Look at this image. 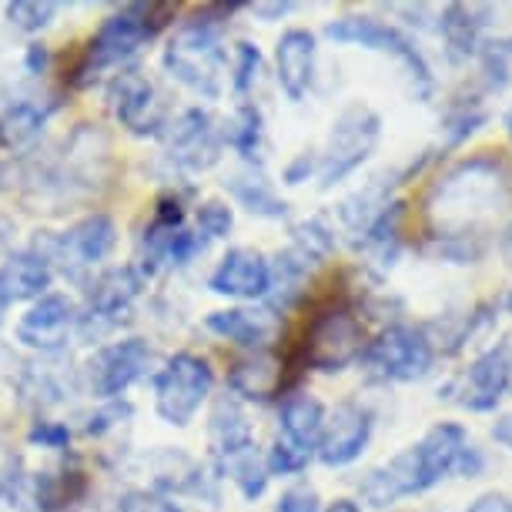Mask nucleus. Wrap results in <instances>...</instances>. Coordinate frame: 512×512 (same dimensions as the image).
<instances>
[{"mask_svg":"<svg viewBox=\"0 0 512 512\" xmlns=\"http://www.w3.org/2000/svg\"><path fill=\"white\" fill-rule=\"evenodd\" d=\"M486 121V111L479 108V101H469V104H456L446 118V134H449V144H462L469 138L472 131H479V124Z\"/></svg>","mask_w":512,"mask_h":512,"instance_id":"nucleus-40","label":"nucleus"},{"mask_svg":"<svg viewBox=\"0 0 512 512\" xmlns=\"http://www.w3.org/2000/svg\"><path fill=\"white\" fill-rule=\"evenodd\" d=\"M509 389H512V349L509 345H496V349L482 352L469 365V372L459 375L449 385L446 399L469 412H489L496 409Z\"/></svg>","mask_w":512,"mask_h":512,"instance_id":"nucleus-14","label":"nucleus"},{"mask_svg":"<svg viewBox=\"0 0 512 512\" xmlns=\"http://www.w3.org/2000/svg\"><path fill=\"white\" fill-rule=\"evenodd\" d=\"M164 158L181 175H205L221 161L225 141H221L218 121L205 108H185L164 128Z\"/></svg>","mask_w":512,"mask_h":512,"instance_id":"nucleus-11","label":"nucleus"},{"mask_svg":"<svg viewBox=\"0 0 512 512\" xmlns=\"http://www.w3.org/2000/svg\"><path fill=\"white\" fill-rule=\"evenodd\" d=\"M318 171V158H315V151H302L298 158H292L285 164V171H282V181L285 185H292V188H298V185H305L308 178H312Z\"/></svg>","mask_w":512,"mask_h":512,"instance_id":"nucleus-45","label":"nucleus"},{"mask_svg":"<svg viewBox=\"0 0 512 512\" xmlns=\"http://www.w3.org/2000/svg\"><path fill=\"white\" fill-rule=\"evenodd\" d=\"M365 369H372L379 379L389 382H415L425 379L436 365V345L429 335L409 325H389L379 338L365 342L359 359Z\"/></svg>","mask_w":512,"mask_h":512,"instance_id":"nucleus-10","label":"nucleus"},{"mask_svg":"<svg viewBox=\"0 0 512 512\" xmlns=\"http://www.w3.org/2000/svg\"><path fill=\"white\" fill-rule=\"evenodd\" d=\"M509 308H512V295H509Z\"/></svg>","mask_w":512,"mask_h":512,"instance_id":"nucleus-55","label":"nucleus"},{"mask_svg":"<svg viewBox=\"0 0 512 512\" xmlns=\"http://www.w3.org/2000/svg\"><path fill=\"white\" fill-rule=\"evenodd\" d=\"M154 365V349L144 338H121L101 345L84 365L88 392L101 402H118L131 385H138Z\"/></svg>","mask_w":512,"mask_h":512,"instance_id":"nucleus-12","label":"nucleus"},{"mask_svg":"<svg viewBox=\"0 0 512 512\" xmlns=\"http://www.w3.org/2000/svg\"><path fill=\"white\" fill-rule=\"evenodd\" d=\"M292 11H295L292 0H275V4H255V7H251V14H255L258 21H265V24H272V21H278V17H285Z\"/></svg>","mask_w":512,"mask_h":512,"instance_id":"nucleus-47","label":"nucleus"},{"mask_svg":"<svg viewBox=\"0 0 512 512\" xmlns=\"http://www.w3.org/2000/svg\"><path fill=\"white\" fill-rule=\"evenodd\" d=\"M365 352V325L359 312L345 302H328L308 318L298 365L318 372H342L345 365L362 359Z\"/></svg>","mask_w":512,"mask_h":512,"instance_id":"nucleus-4","label":"nucleus"},{"mask_svg":"<svg viewBox=\"0 0 512 512\" xmlns=\"http://www.w3.org/2000/svg\"><path fill=\"white\" fill-rule=\"evenodd\" d=\"M466 512H512V499L506 492H486V496H479Z\"/></svg>","mask_w":512,"mask_h":512,"instance_id":"nucleus-46","label":"nucleus"},{"mask_svg":"<svg viewBox=\"0 0 512 512\" xmlns=\"http://www.w3.org/2000/svg\"><path fill=\"white\" fill-rule=\"evenodd\" d=\"M221 141H225V148L235 151L248 168H258V164H262V144H265V118H262V111H258V104L241 101L238 111L231 114L225 121V128H221Z\"/></svg>","mask_w":512,"mask_h":512,"instance_id":"nucleus-30","label":"nucleus"},{"mask_svg":"<svg viewBox=\"0 0 512 512\" xmlns=\"http://www.w3.org/2000/svg\"><path fill=\"white\" fill-rule=\"evenodd\" d=\"M228 389L235 399H272L285 389V362L268 352H251L228 369Z\"/></svg>","mask_w":512,"mask_h":512,"instance_id":"nucleus-22","label":"nucleus"},{"mask_svg":"<svg viewBox=\"0 0 512 512\" xmlns=\"http://www.w3.org/2000/svg\"><path fill=\"white\" fill-rule=\"evenodd\" d=\"M111 512H185L175 499L161 496L154 489H131L114 502Z\"/></svg>","mask_w":512,"mask_h":512,"instance_id":"nucleus-39","label":"nucleus"},{"mask_svg":"<svg viewBox=\"0 0 512 512\" xmlns=\"http://www.w3.org/2000/svg\"><path fill=\"white\" fill-rule=\"evenodd\" d=\"M205 328L218 338H228L245 349H258L275 335V318L272 312H248V308H221L205 318Z\"/></svg>","mask_w":512,"mask_h":512,"instance_id":"nucleus-27","label":"nucleus"},{"mask_svg":"<svg viewBox=\"0 0 512 512\" xmlns=\"http://www.w3.org/2000/svg\"><path fill=\"white\" fill-rule=\"evenodd\" d=\"M57 111L54 98H34V94H21L0 104V148L21 151L34 144L44 134L47 121Z\"/></svg>","mask_w":512,"mask_h":512,"instance_id":"nucleus-20","label":"nucleus"},{"mask_svg":"<svg viewBox=\"0 0 512 512\" xmlns=\"http://www.w3.org/2000/svg\"><path fill=\"white\" fill-rule=\"evenodd\" d=\"M47 61H51V54H47L44 44H31V47H27V74H44Z\"/></svg>","mask_w":512,"mask_h":512,"instance_id":"nucleus-48","label":"nucleus"},{"mask_svg":"<svg viewBox=\"0 0 512 512\" xmlns=\"http://www.w3.org/2000/svg\"><path fill=\"white\" fill-rule=\"evenodd\" d=\"M322 512H362L359 502H352V499H335L332 506L322 509Z\"/></svg>","mask_w":512,"mask_h":512,"instance_id":"nucleus-51","label":"nucleus"},{"mask_svg":"<svg viewBox=\"0 0 512 512\" xmlns=\"http://www.w3.org/2000/svg\"><path fill=\"white\" fill-rule=\"evenodd\" d=\"M292 248L305 258L308 265H318L335 251V231L328 228L322 218L298 221V225L292 228Z\"/></svg>","mask_w":512,"mask_h":512,"instance_id":"nucleus-32","label":"nucleus"},{"mask_svg":"<svg viewBox=\"0 0 512 512\" xmlns=\"http://www.w3.org/2000/svg\"><path fill=\"white\" fill-rule=\"evenodd\" d=\"M512 201V168L506 158L479 151L459 161L436 181L429 195V215L439 238H476L479 225L496 218Z\"/></svg>","mask_w":512,"mask_h":512,"instance_id":"nucleus-1","label":"nucleus"},{"mask_svg":"<svg viewBox=\"0 0 512 512\" xmlns=\"http://www.w3.org/2000/svg\"><path fill=\"white\" fill-rule=\"evenodd\" d=\"M57 11H61V4H54V0H14L4 7V17L21 34H41L54 24Z\"/></svg>","mask_w":512,"mask_h":512,"instance_id":"nucleus-34","label":"nucleus"},{"mask_svg":"<svg viewBox=\"0 0 512 512\" xmlns=\"http://www.w3.org/2000/svg\"><path fill=\"white\" fill-rule=\"evenodd\" d=\"M211 389H215L211 362L195 352H178L154 375V412L161 415V422L185 429V425L195 422Z\"/></svg>","mask_w":512,"mask_h":512,"instance_id":"nucleus-7","label":"nucleus"},{"mask_svg":"<svg viewBox=\"0 0 512 512\" xmlns=\"http://www.w3.org/2000/svg\"><path fill=\"white\" fill-rule=\"evenodd\" d=\"M506 128H509V138H512V108H509V114H506Z\"/></svg>","mask_w":512,"mask_h":512,"instance_id":"nucleus-53","label":"nucleus"},{"mask_svg":"<svg viewBox=\"0 0 512 512\" xmlns=\"http://www.w3.org/2000/svg\"><path fill=\"white\" fill-rule=\"evenodd\" d=\"M114 248H118V225L104 211H91V215L74 221L61 235L44 231V238L37 241V251L51 262V268L61 265L67 275H81L88 268H98L101 262H108Z\"/></svg>","mask_w":512,"mask_h":512,"instance_id":"nucleus-9","label":"nucleus"},{"mask_svg":"<svg viewBox=\"0 0 512 512\" xmlns=\"http://www.w3.org/2000/svg\"><path fill=\"white\" fill-rule=\"evenodd\" d=\"M221 472L235 482V489L245 496L248 502L262 499L265 489H268V466H265V456L258 452V446H251L245 452H238V456H231L221 462Z\"/></svg>","mask_w":512,"mask_h":512,"instance_id":"nucleus-31","label":"nucleus"},{"mask_svg":"<svg viewBox=\"0 0 512 512\" xmlns=\"http://www.w3.org/2000/svg\"><path fill=\"white\" fill-rule=\"evenodd\" d=\"M108 108L134 138H161L171 124L164 98L151 84V77L134 67H124L108 81Z\"/></svg>","mask_w":512,"mask_h":512,"instance_id":"nucleus-13","label":"nucleus"},{"mask_svg":"<svg viewBox=\"0 0 512 512\" xmlns=\"http://www.w3.org/2000/svg\"><path fill=\"white\" fill-rule=\"evenodd\" d=\"M171 17H175V7L171 4H128L121 11H114L111 17H104L98 34L84 47V57L74 67L71 81L77 88H84V84H91L104 71H114V67L124 71V64L141 47H148L171 24Z\"/></svg>","mask_w":512,"mask_h":512,"instance_id":"nucleus-3","label":"nucleus"},{"mask_svg":"<svg viewBox=\"0 0 512 512\" xmlns=\"http://www.w3.org/2000/svg\"><path fill=\"white\" fill-rule=\"evenodd\" d=\"M88 492V476L81 469H47L27 476L24 496L34 502L37 512H67Z\"/></svg>","mask_w":512,"mask_h":512,"instance_id":"nucleus-24","label":"nucleus"},{"mask_svg":"<svg viewBox=\"0 0 512 512\" xmlns=\"http://www.w3.org/2000/svg\"><path fill=\"white\" fill-rule=\"evenodd\" d=\"M154 486L164 489L161 496H211L215 499V489H211V476L201 469V462H195L185 452H161L158 462H154Z\"/></svg>","mask_w":512,"mask_h":512,"instance_id":"nucleus-26","label":"nucleus"},{"mask_svg":"<svg viewBox=\"0 0 512 512\" xmlns=\"http://www.w3.org/2000/svg\"><path fill=\"white\" fill-rule=\"evenodd\" d=\"M325 37L335 44L365 47V51H379V54L395 57V61L405 67V74H409L412 91L419 101H429L432 91H436V81H432V71H429V64H425V57L419 54V47H415L399 27L379 21V17H369V14L335 17L332 24H325Z\"/></svg>","mask_w":512,"mask_h":512,"instance_id":"nucleus-5","label":"nucleus"},{"mask_svg":"<svg viewBox=\"0 0 512 512\" xmlns=\"http://www.w3.org/2000/svg\"><path fill=\"white\" fill-rule=\"evenodd\" d=\"M382 138V118L369 104L355 101L335 118L322 154H318V181L322 188L342 185L345 178L362 168Z\"/></svg>","mask_w":512,"mask_h":512,"instance_id":"nucleus-6","label":"nucleus"},{"mask_svg":"<svg viewBox=\"0 0 512 512\" xmlns=\"http://www.w3.org/2000/svg\"><path fill=\"white\" fill-rule=\"evenodd\" d=\"M31 446H41V449H67L71 446V425L64 422H54V419H37L27 432Z\"/></svg>","mask_w":512,"mask_h":512,"instance_id":"nucleus-42","label":"nucleus"},{"mask_svg":"<svg viewBox=\"0 0 512 512\" xmlns=\"http://www.w3.org/2000/svg\"><path fill=\"white\" fill-rule=\"evenodd\" d=\"M225 188L231 201H235L238 208H245L248 215L265 218V221H282L288 215V205L278 198V191L268 185L258 168H245V171H238V175H231L225 181Z\"/></svg>","mask_w":512,"mask_h":512,"instance_id":"nucleus-28","label":"nucleus"},{"mask_svg":"<svg viewBox=\"0 0 512 512\" xmlns=\"http://www.w3.org/2000/svg\"><path fill=\"white\" fill-rule=\"evenodd\" d=\"M208 446H211V456L221 466L225 459L238 456L255 446V436H251V422L241 402L235 395H221L211 409V419H208Z\"/></svg>","mask_w":512,"mask_h":512,"instance_id":"nucleus-23","label":"nucleus"},{"mask_svg":"<svg viewBox=\"0 0 512 512\" xmlns=\"http://www.w3.org/2000/svg\"><path fill=\"white\" fill-rule=\"evenodd\" d=\"M258 77H262V51H258V44H251V41H238L235 54H231V67H228L231 91H235L241 101H248V94L255 91Z\"/></svg>","mask_w":512,"mask_h":512,"instance_id":"nucleus-33","label":"nucleus"},{"mask_svg":"<svg viewBox=\"0 0 512 512\" xmlns=\"http://www.w3.org/2000/svg\"><path fill=\"white\" fill-rule=\"evenodd\" d=\"M124 419H131V405L128 402H108L98 415H91L88 436H104V432L124 425Z\"/></svg>","mask_w":512,"mask_h":512,"instance_id":"nucleus-43","label":"nucleus"},{"mask_svg":"<svg viewBox=\"0 0 512 512\" xmlns=\"http://www.w3.org/2000/svg\"><path fill=\"white\" fill-rule=\"evenodd\" d=\"M315 57H318L315 34L305 31V27H292V31H285L282 37H278L275 77H278V88L285 91L288 101H302L305 94L312 91Z\"/></svg>","mask_w":512,"mask_h":512,"instance_id":"nucleus-18","label":"nucleus"},{"mask_svg":"<svg viewBox=\"0 0 512 512\" xmlns=\"http://www.w3.org/2000/svg\"><path fill=\"white\" fill-rule=\"evenodd\" d=\"M492 7L482 4H449L439 17V34L446 41V51L452 61H469L479 51L482 27L489 24Z\"/></svg>","mask_w":512,"mask_h":512,"instance_id":"nucleus-25","label":"nucleus"},{"mask_svg":"<svg viewBox=\"0 0 512 512\" xmlns=\"http://www.w3.org/2000/svg\"><path fill=\"white\" fill-rule=\"evenodd\" d=\"M482 74L489 81V91H502L512 74V44L496 41L482 47Z\"/></svg>","mask_w":512,"mask_h":512,"instance_id":"nucleus-38","label":"nucleus"},{"mask_svg":"<svg viewBox=\"0 0 512 512\" xmlns=\"http://www.w3.org/2000/svg\"><path fill=\"white\" fill-rule=\"evenodd\" d=\"M372 429H375V415L369 405H362V402L335 405V412L325 415V432H322V442H318L315 456L332 469L352 466V462L369 449Z\"/></svg>","mask_w":512,"mask_h":512,"instance_id":"nucleus-15","label":"nucleus"},{"mask_svg":"<svg viewBox=\"0 0 512 512\" xmlns=\"http://www.w3.org/2000/svg\"><path fill=\"white\" fill-rule=\"evenodd\" d=\"M24 489H27V472L21 456L7 442H0V502L14 506L17 499H24Z\"/></svg>","mask_w":512,"mask_h":512,"instance_id":"nucleus-37","label":"nucleus"},{"mask_svg":"<svg viewBox=\"0 0 512 512\" xmlns=\"http://www.w3.org/2000/svg\"><path fill=\"white\" fill-rule=\"evenodd\" d=\"M74 328H77L74 298H67L61 292H47L21 315V322H17V342L24 349L51 355L64 349Z\"/></svg>","mask_w":512,"mask_h":512,"instance_id":"nucleus-16","label":"nucleus"},{"mask_svg":"<svg viewBox=\"0 0 512 512\" xmlns=\"http://www.w3.org/2000/svg\"><path fill=\"white\" fill-rule=\"evenodd\" d=\"M54 285V268L37 248H21L0 262V302H37Z\"/></svg>","mask_w":512,"mask_h":512,"instance_id":"nucleus-19","label":"nucleus"},{"mask_svg":"<svg viewBox=\"0 0 512 512\" xmlns=\"http://www.w3.org/2000/svg\"><path fill=\"white\" fill-rule=\"evenodd\" d=\"M325 405L308 392H295L285 395L282 412H278V425H282V439L285 446H292L305 456H315L318 442H322L325 432Z\"/></svg>","mask_w":512,"mask_h":512,"instance_id":"nucleus-21","label":"nucleus"},{"mask_svg":"<svg viewBox=\"0 0 512 512\" xmlns=\"http://www.w3.org/2000/svg\"><path fill=\"white\" fill-rule=\"evenodd\" d=\"M502 258L512 265V228L506 231V238H502Z\"/></svg>","mask_w":512,"mask_h":512,"instance_id":"nucleus-52","label":"nucleus"},{"mask_svg":"<svg viewBox=\"0 0 512 512\" xmlns=\"http://www.w3.org/2000/svg\"><path fill=\"white\" fill-rule=\"evenodd\" d=\"M195 231L205 241H218L228 238L231 228H235V208L228 201H201L195 208Z\"/></svg>","mask_w":512,"mask_h":512,"instance_id":"nucleus-36","label":"nucleus"},{"mask_svg":"<svg viewBox=\"0 0 512 512\" xmlns=\"http://www.w3.org/2000/svg\"><path fill=\"white\" fill-rule=\"evenodd\" d=\"M492 439L496 442H502L509 452H512V412L509 415H502V419L492 425Z\"/></svg>","mask_w":512,"mask_h":512,"instance_id":"nucleus-50","label":"nucleus"},{"mask_svg":"<svg viewBox=\"0 0 512 512\" xmlns=\"http://www.w3.org/2000/svg\"><path fill=\"white\" fill-rule=\"evenodd\" d=\"M278 512H322V499H318L315 489L298 486V489L282 492V499H278Z\"/></svg>","mask_w":512,"mask_h":512,"instance_id":"nucleus-44","label":"nucleus"},{"mask_svg":"<svg viewBox=\"0 0 512 512\" xmlns=\"http://www.w3.org/2000/svg\"><path fill=\"white\" fill-rule=\"evenodd\" d=\"M308 459L312 456H305V452L285 446V442L278 439L275 449L265 456V466H268V476H298V472L308 466Z\"/></svg>","mask_w":512,"mask_h":512,"instance_id":"nucleus-41","label":"nucleus"},{"mask_svg":"<svg viewBox=\"0 0 512 512\" xmlns=\"http://www.w3.org/2000/svg\"><path fill=\"white\" fill-rule=\"evenodd\" d=\"M14 235H17L14 221H11V218H4V215H0V258H7V255H11Z\"/></svg>","mask_w":512,"mask_h":512,"instance_id":"nucleus-49","label":"nucleus"},{"mask_svg":"<svg viewBox=\"0 0 512 512\" xmlns=\"http://www.w3.org/2000/svg\"><path fill=\"white\" fill-rule=\"evenodd\" d=\"M395 185H399L395 175H389V181H385V175L372 178L362 191H355L352 198H345L342 205H338V221H342V228L349 231V235H355V241H362L365 231L375 225V218L392 205L389 191Z\"/></svg>","mask_w":512,"mask_h":512,"instance_id":"nucleus-29","label":"nucleus"},{"mask_svg":"<svg viewBox=\"0 0 512 512\" xmlns=\"http://www.w3.org/2000/svg\"><path fill=\"white\" fill-rule=\"evenodd\" d=\"M144 292V275L134 265H118L101 272L91 282V292L84 298V308H77V338L101 342L131 318V308Z\"/></svg>","mask_w":512,"mask_h":512,"instance_id":"nucleus-8","label":"nucleus"},{"mask_svg":"<svg viewBox=\"0 0 512 512\" xmlns=\"http://www.w3.org/2000/svg\"><path fill=\"white\" fill-rule=\"evenodd\" d=\"M208 251V241L191 231L188 225L178 228L175 235L164 241V251H161V268H185L191 265L195 258H201Z\"/></svg>","mask_w":512,"mask_h":512,"instance_id":"nucleus-35","label":"nucleus"},{"mask_svg":"<svg viewBox=\"0 0 512 512\" xmlns=\"http://www.w3.org/2000/svg\"><path fill=\"white\" fill-rule=\"evenodd\" d=\"M272 285V265L262 251L255 248H231L225 258L208 275V288L221 298H238V302H255L268 295Z\"/></svg>","mask_w":512,"mask_h":512,"instance_id":"nucleus-17","label":"nucleus"},{"mask_svg":"<svg viewBox=\"0 0 512 512\" xmlns=\"http://www.w3.org/2000/svg\"><path fill=\"white\" fill-rule=\"evenodd\" d=\"M238 11V4H221V7H201L195 17H188L185 24L171 34V41L164 44L161 64L168 71L171 81H178L181 88L191 91L201 101H218L225 94L228 81V51L221 41L228 17Z\"/></svg>","mask_w":512,"mask_h":512,"instance_id":"nucleus-2","label":"nucleus"},{"mask_svg":"<svg viewBox=\"0 0 512 512\" xmlns=\"http://www.w3.org/2000/svg\"><path fill=\"white\" fill-rule=\"evenodd\" d=\"M4 312H7V305H4V302H0V322H4Z\"/></svg>","mask_w":512,"mask_h":512,"instance_id":"nucleus-54","label":"nucleus"}]
</instances>
